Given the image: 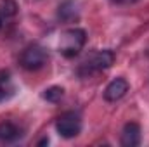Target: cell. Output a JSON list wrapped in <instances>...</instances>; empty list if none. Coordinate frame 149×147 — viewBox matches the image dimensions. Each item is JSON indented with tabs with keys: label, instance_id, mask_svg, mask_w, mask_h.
I'll list each match as a JSON object with an SVG mask.
<instances>
[{
	"label": "cell",
	"instance_id": "obj_11",
	"mask_svg": "<svg viewBox=\"0 0 149 147\" xmlns=\"http://www.w3.org/2000/svg\"><path fill=\"white\" fill-rule=\"evenodd\" d=\"M7 85L9 83H0V102L7 99Z\"/></svg>",
	"mask_w": 149,
	"mask_h": 147
},
{
	"label": "cell",
	"instance_id": "obj_14",
	"mask_svg": "<svg viewBox=\"0 0 149 147\" xmlns=\"http://www.w3.org/2000/svg\"><path fill=\"white\" fill-rule=\"evenodd\" d=\"M2 24H3V19L0 17V30H2Z\"/></svg>",
	"mask_w": 149,
	"mask_h": 147
},
{
	"label": "cell",
	"instance_id": "obj_4",
	"mask_svg": "<svg viewBox=\"0 0 149 147\" xmlns=\"http://www.w3.org/2000/svg\"><path fill=\"white\" fill-rule=\"evenodd\" d=\"M56 130L63 139H74L81 132V116L74 111H66L56 119Z\"/></svg>",
	"mask_w": 149,
	"mask_h": 147
},
{
	"label": "cell",
	"instance_id": "obj_2",
	"mask_svg": "<svg viewBox=\"0 0 149 147\" xmlns=\"http://www.w3.org/2000/svg\"><path fill=\"white\" fill-rule=\"evenodd\" d=\"M114 52L109 49H104V50H95L92 52L80 66V74L81 76H88L92 73H99V71H106L109 69L113 64H114Z\"/></svg>",
	"mask_w": 149,
	"mask_h": 147
},
{
	"label": "cell",
	"instance_id": "obj_13",
	"mask_svg": "<svg viewBox=\"0 0 149 147\" xmlns=\"http://www.w3.org/2000/svg\"><path fill=\"white\" fill-rule=\"evenodd\" d=\"M45 144H49V139H47V137H43V139H42V140L38 142L37 146H45Z\"/></svg>",
	"mask_w": 149,
	"mask_h": 147
},
{
	"label": "cell",
	"instance_id": "obj_1",
	"mask_svg": "<svg viewBox=\"0 0 149 147\" xmlns=\"http://www.w3.org/2000/svg\"><path fill=\"white\" fill-rule=\"evenodd\" d=\"M85 43H87V31L83 28H68L59 37L57 50L63 57L73 59L83 50Z\"/></svg>",
	"mask_w": 149,
	"mask_h": 147
},
{
	"label": "cell",
	"instance_id": "obj_9",
	"mask_svg": "<svg viewBox=\"0 0 149 147\" xmlns=\"http://www.w3.org/2000/svg\"><path fill=\"white\" fill-rule=\"evenodd\" d=\"M17 14V3L14 0H0V17L3 21L12 19Z\"/></svg>",
	"mask_w": 149,
	"mask_h": 147
},
{
	"label": "cell",
	"instance_id": "obj_10",
	"mask_svg": "<svg viewBox=\"0 0 149 147\" xmlns=\"http://www.w3.org/2000/svg\"><path fill=\"white\" fill-rule=\"evenodd\" d=\"M42 97H43L45 101L52 102V104H57V102L64 97V88H63V87H56V85H54V87H49V88L43 90Z\"/></svg>",
	"mask_w": 149,
	"mask_h": 147
},
{
	"label": "cell",
	"instance_id": "obj_12",
	"mask_svg": "<svg viewBox=\"0 0 149 147\" xmlns=\"http://www.w3.org/2000/svg\"><path fill=\"white\" fill-rule=\"evenodd\" d=\"M113 2L121 3V5H130V3H135V2H139V0H113Z\"/></svg>",
	"mask_w": 149,
	"mask_h": 147
},
{
	"label": "cell",
	"instance_id": "obj_7",
	"mask_svg": "<svg viewBox=\"0 0 149 147\" xmlns=\"http://www.w3.org/2000/svg\"><path fill=\"white\" fill-rule=\"evenodd\" d=\"M80 16V9H78V2L76 0H63L59 3L57 9V17L64 23H71L76 21Z\"/></svg>",
	"mask_w": 149,
	"mask_h": 147
},
{
	"label": "cell",
	"instance_id": "obj_3",
	"mask_svg": "<svg viewBox=\"0 0 149 147\" xmlns=\"http://www.w3.org/2000/svg\"><path fill=\"white\" fill-rule=\"evenodd\" d=\"M47 61H49L47 50L43 47L37 45V43L28 45L21 52V55H19V64L26 71H38V69H42L47 64Z\"/></svg>",
	"mask_w": 149,
	"mask_h": 147
},
{
	"label": "cell",
	"instance_id": "obj_8",
	"mask_svg": "<svg viewBox=\"0 0 149 147\" xmlns=\"http://www.w3.org/2000/svg\"><path fill=\"white\" fill-rule=\"evenodd\" d=\"M23 137V132L17 125L10 123V121H5V123H0V142H5V144H12L16 140H19Z\"/></svg>",
	"mask_w": 149,
	"mask_h": 147
},
{
	"label": "cell",
	"instance_id": "obj_6",
	"mask_svg": "<svg viewBox=\"0 0 149 147\" xmlns=\"http://www.w3.org/2000/svg\"><path fill=\"white\" fill-rule=\"evenodd\" d=\"M130 85L125 78H114L108 83V87L104 88V101L108 102H116L120 99H123L128 92Z\"/></svg>",
	"mask_w": 149,
	"mask_h": 147
},
{
	"label": "cell",
	"instance_id": "obj_5",
	"mask_svg": "<svg viewBox=\"0 0 149 147\" xmlns=\"http://www.w3.org/2000/svg\"><path fill=\"white\" fill-rule=\"evenodd\" d=\"M142 142V130L141 125L135 121H130L123 126L121 130V137H120V144L123 147H137Z\"/></svg>",
	"mask_w": 149,
	"mask_h": 147
}]
</instances>
